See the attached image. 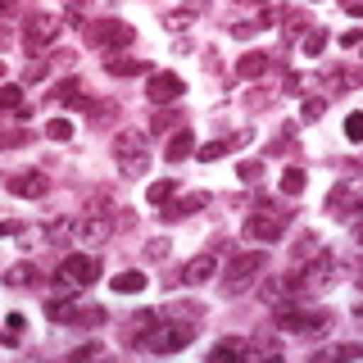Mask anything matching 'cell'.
<instances>
[{"mask_svg":"<svg viewBox=\"0 0 363 363\" xmlns=\"http://www.w3.org/2000/svg\"><path fill=\"white\" fill-rule=\"evenodd\" d=\"M86 41L96 45V50H128L136 41V32H132V23H123V18H96V23H86Z\"/></svg>","mask_w":363,"mask_h":363,"instance_id":"cell-1","label":"cell"},{"mask_svg":"<svg viewBox=\"0 0 363 363\" xmlns=\"http://www.w3.org/2000/svg\"><path fill=\"white\" fill-rule=\"evenodd\" d=\"M113 159L123 164V173L128 177H141L145 168H150V155H145V132H118L113 136Z\"/></svg>","mask_w":363,"mask_h":363,"instance_id":"cell-2","label":"cell"},{"mask_svg":"<svg viewBox=\"0 0 363 363\" xmlns=\"http://www.w3.org/2000/svg\"><path fill=\"white\" fill-rule=\"evenodd\" d=\"M277 327H281V332H295V336H313V332H327V327H332V313L300 309V304H281V309H277Z\"/></svg>","mask_w":363,"mask_h":363,"instance_id":"cell-3","label":"cell"},{"mask_svg":"<svg viewBox=\"0 0 363 363\" xmlns=\"http://www.w3.org/2000/svg\"><path fill=\"white\" fill-rule=\"evenodd\" d=\"M55 37H60V18L55 14H28V23H23V50L37 60L41 50H50Z\"/></svg>","mask_w":363,"mask_h":363,"instance_id":"cell-4","label":"cell"},{"mask_svg":"<svg viewBox=\"0 0 363 363\" xmlns=\"http://www.w3.org/2000/svg\"><path fill=\"white\" fill-rule=\"evenodd\" d=\"M55 281H60L64 291H73V286H91V281H100V259L96 255H68L60 272H55Z\"/></svg>","mask_w":363,"mask_h":363,"instance_id":"cell-5","label":"cell"},{"mask_svg":"<svg viewBox=\"0 0 363 363\" xmlns=\"http://www.w3.org/2000/svg\"><path fill=\"white\" fill-rule=\"evenodd\" d=\"M259 272H264V255H259V250H250V255H232L227 268H223V291L236 295L250 277H259Z\"/></svg>","mask_w":363,"mask_h":363,"instance_id":"cell-6","label":"cell"},{"mask_svg":"<svg viewBox=\"0 0 363 363\" xmlns=\"http://www.w3.org/2000/svg\"><path fill=\"white\" fill-rule=\"evenodd\" d=\"M327 213H336V218H345V223L363 218V191H354L350 182L332 186V191H327Z\"/></svg>","mask_w":363,"mask_h":363,"instance_id":"cell-7","label":"cell"},{"mask_svg":"<svg viewBox=\"0 0 363 363\" xmlns=\"http://www.w3.org/2000/svg\"><path fill=\"white\" fill-rule=\"evenodd\" d=\"M286 236V218H277V213H255V218H245V241L250 245H272Z\"/></svg>","mask_w":363,"mask_h":363,"instance_id":"cell-8","label":"cell"},{"mask_svg":"<svg viewBox=\"0 0 363 363\" xmlns=\"http://www.w3.org/2000/svg\"><path fill=\"white\" fill-rule=\"evenodd\" d=\"M145 96H150L155 105L182 100V73H159V68H150V73H145Z\"/></svg>","mask_w":363,"mask_h":363,"instance_id":"cell-9","label":"cell"},{"mask_svg":"<svg viewBox=\"0 0 363 363\" xmlns=\"http://www.w3.org/2000/svg\"><path fill=\"white\" fill-rule=\"evenodd\" d=\"M5 186H9V196H18V200H37V196H45V173H37V168H23V173H9L5 177Z\"/></svg>","mask_w":363,"mask_h":363,"instance_id":"cell-10","label":"cell"},{"mask_svg":"<svg viewBox=\"0 0 363 363\" xmlns=\"http://www.w3.org/2000/svg\"><path fill=\"white\" fill-rule=\"evenodd\" d=\"M191 340H196V327L177 323V327H164V332H155L145 350H155V354H173V350H186Z\"/></svg>","mask_w":363,"mask_h":363,"instance_id":"cell-11","label":"cell"},{"mask_svg":"<svg viewBox=\"0 0 363 363\" xmlns=\"http://www.w3.org/2000/svg\"><path fill=\"white\" fill-rule=\"evenodd\" d=\"M213 272H218V250H213V255H196L191 264H182V281H186V286H204Z\"/></svg>","mask_w":363,"mask_h":363,"instance_id":"cell-12","label":"cell"},{"mask_svg":"<svg viewBox=\"0 0 363 363\" xmlns=\"http://www.w3.org/2000/svg\"><path fill=\"white\" fill-rule=\"evenodd\" d=\"M323 82H327L332 96H340V91L363 86V73H359V68H350V64H336V68H327V73H323Z\"/></svg>","mask_w":363,"mask_h":363,"instance_id":"cell-13","label":"cell"},{"mask_svg":"<svg viewBox=\"0 0 363 363\" xmlns=\"http://www.w3.org/2000/svg\"><path fill=\"white\" fill-rule=\"evenodd\" d=\"M204 9H209V0H191L186 9H168V14H164V28H168V32H182V28H191V23L204 14Z\"/></svg>","mask_w":363,"mask_h":363,"instance_id":"cell-14","label":"cell"},{"mask_svg":"<svg viewBox=\"0 0 363 363\" xmlns=\"http://www.w3.org/2000/svg\"><path fill=\"white\" fill-rule=\"evenodd\" d=\"M204 204H209V196H204V191H196V196H186V200H177V204L168 200V204H164V218H168V223H182L186 213H200Z\"/></svg>","mask_w":363,"mask_h":363,"instance_id":"cell-15","label":"cell"},{"mask_svg":"<svg viewBox=\"0 0 363 363\" xmlns=\"http://www.w3.org/2000/svg\"><path fill=\"white\" fill-rule=\"evenodd\" d=\"M105 236H109V218H100V213L77 218V241H105Z\"/></svg>","mask_w":363,"mask_h":363,"instance_id":"cell-16","label":"cell"},{"mask_svg":"<svg viewBox=\"0 0 363 363\" xmlns=\"http://www.w3.org/2000/svg\"><path fill=\"white\" fill-rule=\"evenodd\" d=\"M45 318H55V323H73V318H77L73 291H68V295H55V300H45Z\"/></svg>","mask_w":363,"mask_h":363,"instance_id":"cell-17","label":"cell"},{"mask_svg":"<svg viewBox=\"0 0 363 363\" xmlns=\"http://www.w3.org/2000/svg\"><path fill=\"white\" fill-rule=\"evenodd\" d=\"M37 281H41V268H37V264H28V259L5 272V286H14V291H18V286H37Z\"/></svg>","mask_w":363,"mask_h":363,"instance_id":"cell-18","label":"cell"},{"mask_svg":"<svg viewBox=\"0 0 363 363\" xmlns=\"http://www.w3.org/2000/svg\"><path fill=\"white\" fill-rule=\"evenodd\" d=\"M191 145H196V136H191V128H182V132H173V141H168L164 159H168V164H182V159H186V155H196V150H191Z\"/></svg>","mask_w":363,"mask_h":363,"instance_id":"cell-19","label":"cell"},{"mask_svg":"<svg viewBox=\"0 0 363 363\" xmlns=\"http://www.w3.org/2000/svg\"><path fill=\"white\" fill-rule=\"evenodd\" d=\"M105 73H113V77H136V73H150V64H136V60H123V55H105Z\"/></svg>","mask_w":363,"mask_h":363,"instance_id":"cell-20","label":"cell"},{"mask_svg":"<svg viewBox=\"0 0 363 363\" xmlns=\"http://www.w3.org/2000/svg\"><path fill=\"white\" fill-rule=\"evenodd\" d=\"M109 291H118V295H136V291H145V272H118V277L109 281Z\"/></svg>","mask_w":363,"mask_h":363,"instance_id":"cell-21","label":"cell"},{"mask_svg":"<svg viewBox=\"0 0 363 363\" xmlns=\"http://www.w3.org/2000/svg\"><path fill=\"white\" fill-rule=\"evenodd\" d=\"M241 354H250V340H236V336H227V340H218V345H213V363L218 359H241Z\"/></svg>","mask_w":363,"mask_h":363,"instance_id":"cell-22","label":"cell"},{"mask_svg":"<svg viewBox=\"0 0 363 363\" xmlns=\"http://www.w3.org/2000/svg\"><path fill=\"white\" fill-rule=\"evenodd\" d=\"M318 250H323V245H318V236H313V232H304L300 241H295V264H313Z\"/></svg>","mask_w":363,"mask_h":363,"instance_id":"cell-23","label":"cell"},{"mask_svg":"<svg viewBox=\"0 0 363 363\" xmlns=\"http://www.w3.org/2000/svg\"><path fill=\"white\" fill-rule=\"evenodd\" d=\"M45 236H50V241H77V218H55L45 227Z\"/></svg>","mask_w":363,"mask_h":363,"instance_id":"cell-24","label":"cell"},{"mask_svg":"<svg viewBox=\"0 0 363 363\" xmlns=\"http://www.w3.org/2000/svg\"><path fill=\"white\" fill-rule=\"evenodd\" d=\"M264 73H268V55L264 50H255V55H245V60H241V77L255 82V77H264Z\"/></svg>","mask_w":363,"mask_h":363,"instance_id":"cell-25","label":"cell"},{"mask_svg":"<svg viewBox=\"0 0 363 363\" xmlns=\"http://www.w3.org/2000/svg\"><path fill=\"white\" fill-rule=\"evenodd\" d=\"M173 196H177V182H173V177L155 182V186L145 191V200H150V204H168V200H173Z\"/></svg>","mask_w":363,"mask_h":363,"instance_id":"cell-26","label":"cell"},{"mask_svg":"<svg viewBox=\"0 0 363 363\" xmlns=\"http://www.w3.org/2000/svg\"><path fill=\"white\" fill-rule=\"evenodd\" d=\"M232 150H236L232 141H209V145H200V150H196V159H200V164H213V159H223V155H232Z\"/></svg>","mask_w":363,"mask_h":363,"instance_id":"cell-27","label":"cell"},{"mask_svg":"<svg viewBox=\"0 0 363 363\" xmlns=\"http://www.w3.org/2000/svg\"><path fill=\"white\" fill-rule=\"evenodd\" d=\"M259 354L277 359V354H281V340H272V336H255V340H250V359H259Z\"/></svg>","mask_w":363,"mask_h":363,"instance_id":"cell-28","label":"cell"},{"mask_svg":"<svg viewBox=\"0 0 363 363\" xmlns=\"http://www.w3.org/2000/svg\"><path fill=\"white\" fill-rule=\"evenodd\" d=\"M304 168H286V173H281V191H286V196H304Z\"/></svg>","mask_w":363,"mask_h":363,"instance_id":"cell-29","label":"cell"},{"mask_svg":"<svg viewBox=\"0 0 363 363\" xmlns=\"http://www.w3.org/2000/svg\"><path fill=\"white\" fill-rule=\"evenodd\" d=\"M0 109H23V86H14V82H0Z\"/></svg>","mask_w":363,"mask_h":363,"instance_id":"cell-30","label":"cell"},{"mask_svg":"<svg viewBox=\"0 0 363 363\" xmlns=\"http://www.w3.org/2000/svg\"><path fill=\"white\" fill-rule=\"evenodd\" d=\"M318 359H363V345H359V340H350V345H336V350H323V354H318Z\"/></svg>","mask_w":363,"mask_h":363,"instance_id":"cell-31","label":"cell"},{"mask_svg":"<svg viewBox=\"0 0 363 363\" xmlns=\"http://www.w3.org/2000/svg\"><path fill=\"white\" fill-rule=\"evenodd\" d=\"M236 177H241V182H259V177H264V159H241V164H236Z\"/></svg>","mask_w":363,"mask_h":363,"instance_id":"cell-32","label":"cell"},{"mask_svg":"<svg viewBox=\"0 0 363 363\" xmlns=\"http://www.w3.org/2000/svg\"><path fill=\"white\" fill-rule=\"evenodd\" d=\"M300 50H304V55H309V60H318V55H323V50H327V32H318V28H313V32H309V37H304V45H300Z\"/></svg>","mask_w":363,"mask_h":363,"instance_id":"cell-33","label":"cell"},{"mask_svg":"<svg viewBox=\"0 0 363 363\" xmlns=\"http://www.w3.org/2000/svg\"><path fill=\"white\" fill-rule=\"evenodd\" d=\"M45 136H50V141H68V136H73V123H68V118H50V123H45Z\"/></svg>","mask_w":363,"mask_h":363,"instance_id":"cell-34","label":"cell"},{"mask_svg":"<svg viewBox=\"0 0 363 363\" xmlns=\"http://www.w3.org/2000/svg\"><path fill=\"white\" fill-rule=\"evenodd\" d=\"M323 109H327V100L309 96V100H304V105H300V118H304V123H318V118H323Z\"/></svg>","mask_w":363,"mask_h":363,"instance_id":"cell-35","label":"cell"},{"mask_svg":"<svg viewBox=\"0 0 363 363\" xmlns=\"http://www.w3.org/2000/svg\"><path fill=\"white\" fill-rule=\"evenodd\" d=\"M291 32H313V28H309V14H304V9L286 14V41H291Z\"/></svg>","mask_w":363,"mask_h":363,"instance_id":"cell-36","label":"cell"},{"mask_svg":"<svg viewBox=\"0 0 363 363\" xmlns=\"http://www.w3.org/2000/svg\"><path fill=\"white\" fill-rule=\"evenodd\" d=\"M345 136L350 141H363V113H350L345 118Z\"/></svg>","mask_w":363,"mask_h":363,"instance_id":"cell-37","label":"cell"},{"mask_svg":"<svg viewBox=\"0 0 363 363\" xmlns=\"http://www.w3.org/2000/svg\"><path fill=\"white\" fill-rule=\"evenodd\" d=\"M145 255H150V259H168V241H164V236H155V241L145 245Z\"/></svg>","mask_w":363,"mask_h":363,"instance_id":"cell-38","label":"cell"},{"mask_svg":"<svg viewBox=\"0 0 363 363\" xmlns=\"http://www.w3.org/2000/svg\"><path fill=\"white\" fill-rule=\"evenodd\" d=\"M82 14H86V5H82V0H68L64 18H68V23H82Z\"/></svg>","mask_w":363,"mask_h":363,"instance_id":"cell-39","label":"cell"},{"mask_svg":"<svg viewBox=\"0 0 363 363\" xmlns=\"http://www.w3.org/2000/svg\"><path fill=\"white\" fill-rule=\"evenodd\" d=\"M41 77H45V64H32V68H28V73H23V82H28V86H32V82H41Z\"/></svg>","mask_w":363,"mask_h":363,"instance_id":"cell-40","label":"cell"},{"mask_svg":"<svg viewBox=\"0 0 363 363\" xmlns=\"http://www.w3.org/2000/svg\"><path fill=\"white\" fill-rule=\"evenodd\" d=\"M23 9V0H0V18H9V14H18Z\"/></svg>","mask_w":363,"mask_h":363,"instance_id":"cell-41","label":"cell"},{"mask_svg":"<svg viewBox=\"0 0 363 363\" xmlns=\"http://www.w3.org/2000/svg\"><path fill=\"white\" fill-rule=\"evenodd\" d=\"M336 41H340V45H359V41H363V32H340Z\"/></svg>","mask_w":363,"mask_h":363,"instance_id":"cell-42","label":"cell"},{"mask_svg":"<svg viewBox=\"0 0 363 363\" xmlns=\"http://www.w3.org/2000/svg\"><path fill=\"white\" fill-rule=\"evenodd\" d=\"M354 318H363V300H359V304H354Z\"/></svg>","mask_w":363,"mask_h":363,"instance_id":"cell-43","label":"cell"},{"mask_svg":"<svg viewBox=\"0 0 363 363\" xmlns=\"http://www.w3.org/2000/svg\"><path fill=\"white\" fill-rule=\"evenodd\" d=\"M250 5H268V0H250Z\"/></svg>","mask_w":363,"mask_h":363,"instance_id":"cell-44","label":"cell"},{"mask_svg":"<svg viewBox=\"0 0 363 363\" xmlns=\"http://www.w3.org/2000/svg\"><path fill=\"white\" fill-rule=\"evenodd\" d=\"M0 82H5V64H0Z\"/></svg>","mask_w":363,"mask_h":363,"instance_id":"cell-45","label":"cell"},{"mask_svg":"<svg viewBox=\"0 0 363 363\" xmlns=\"http://www.w3.org/2000/svg\"><path fill=\"white\" fill-rule=\"evenodd\" d=\"M359 286H363V272H359Z\"/></svg>","mask_w":363,"mask_h":363,"instance_id":"cell-46","label":"cell"},{"mask_svg":"<svg viewBox=\"0 0 363 363\" xmlns=\"http://www.w3.org/2000/svg\"><path fill=\"white\" fill-rule=\"evenodd\" d=\"M359 45H363V41H359Z\"/></svg>","mask_w":363,"mask_h":363,"instance_id":"cell-47","label":"cell"}]
</instances>
